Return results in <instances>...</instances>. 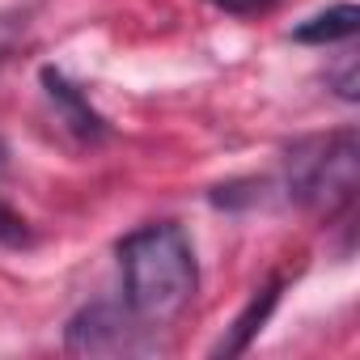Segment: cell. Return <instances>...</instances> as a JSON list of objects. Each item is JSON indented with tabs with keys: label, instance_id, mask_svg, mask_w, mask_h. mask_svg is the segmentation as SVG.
I'll use <instances>...</instances> for the list:
<instances>
[{
	"label": "cell",
	"instance_id": "cell-1",
	"mask_svg": "<svg viewBox=\"0 0 360 360\" xmlns=\"http://www.w3.org/2000/svg\"><path fill=\"white\" fill-rule=\"evenodd\" d=\"M119 267H123L127 305L148 326L178 318L191 305L195 284H200L195 250H191L187 233L169 221L127 233L119 242Z\"/></svg>",
	"mask_w": 360,
	"mask_h": 360
},
{
	"label": "cell",
	"instance_id": "cell-2",
	"mask_svg": "<svg viewBox=\"0 0 360 360\" xmlns=\"http://www.w3.org/2000/svg\"><path fill=\"white\" fill-rule=\"evenodd\" d=\"M360 183V148L356 131H335V136H314L288 148L284 161V187L297 204L318 208V212H339L352 204Z\"/></svg>",
	"mask_w": 360,
	"mask_h": 360
},
{
	"label": "cell",
	"instance_id": "cell-3",
	"mask_svg": "<svg viewBox=\"0 0 360 360\" xmlns=\"http://www.w3.org/2000/svg\"><path fill=\"white\" fill-rule=\"evenodd\" d=\"M144 318L131 305H110L98 301L89 309H81L68 322V352L77 356H131V352H148L153 339L144 335Z\"/></svg>",
	"mask_w": 360,
	"mask_h": 360
},
{
	"label": "cell",
	"instance_id": "cell-4",
	"mask_svg": "<svg viewBox=\"0 0 360 360\" xmlns=\"http://www.w3.org/2000/svg\"><path fill=\"white\" fill-rule=\"evenodd\" d=\"M43 85H47V98L56 102V110H60V119L81 136V140H98V136H106V123L98 119V110L56 72V68H43Z\"/></svg>",
	"mask_w": 360,
	"mask_h": 360
},
{
	"label": "cell",
	"instance_id": "cell-5",
	"mask_svg": "<svg viewBox=\"0 0 360 360\" xmlns=\"http://www.w3.org/2000/svg\"><path fill=\"white\" fill-rule=\"evenodd\" d=\"M276 301H280V284H267L259 297H250V305L233 318V326H229V330H225V339L212 347V356H238V352H246V347H250V339L263 330L267 314L276 309Z\"/></svg>",
	"mask_w": 360,
	"mask_h": 360
},
{
	"label": "cell",
	"instance_id": "cell-6",
	"mask_svg": "<svg viewBox=\"0 0 360 360\" xmlns=\"http://www.w3.org/2000/svg\"><path fill=\"white\" fill-rule=\"evenodd\" d=\"M360 26V9L356 5H335L326 13H314L309 22H301L292 30L297 43H309V47H326V43H339V39H352Z\"/></svg>",
	"mask_w": 360,
	"mask_h": 360
},
{
	"label": "cell",
	"instance_id": "cell-7",
	"mask_svg": "<svg viewBox=\"0 0 360 360\" xmlns=\"http://www.w3.org/2000/svg\"><path fill=\"white\" fill-rule=\"evenodd\" d=\"M34 242V229L22 212H13L9 204H0V246H9V250H22Z\"/></svg>",
	"mask_w": 360,
	"mask_h": 360
},
{
	"label": "cell",
	"instance_id": "cell-8",
	"mask_svg": "<svg viewBox=\"0 0 360 360\" xmlns=\"http://www.w3.org/2000/svg\"><path fill=\"white\" fill-rule=\"evenodd\" d=\"M212 5L229 18H259V13H271L280 0H212Z\"/></svg>",
	"mask_w": 360,
	"mask_h": 360
},
{
	"label": "cell",
	"instance_id": "cell-9",
	"mask_svg": "<svg viewBox=\"0 0 360 360\" xmlns=\"http://www.w3.org/2000/svg\"><path fill=\"white\" fill-rule=\"evenodd\" d=\"M5 157H9V153H5V144H0V174H5V165H9Z\"/></svg>",
	"mask_w": 360,
	"mask_h": 360
}]
</instances>
